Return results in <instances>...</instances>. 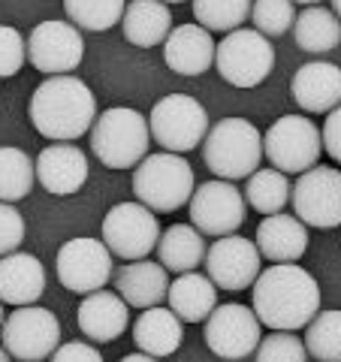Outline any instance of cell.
<instances>
[{
	"label": "cell",
	"mask_w": 341,
	"mask_h": 362,
	"mask_svg": "<svg viewBox=\"0 0 341 362\" xmlns=\"http://www.w3.org/2000/svg\"><path fill=\"white\" fill-rule=\"evenodd\" d=\"M4 350L21 362H40L61 347V323L49 308L25 305L4 320Z\"/></svg>",
	"instance_id": "cell-11"
},
{
	"label": "cell",
	"mask_w": 341,
	"mask_h": 362,
	"mask_svg": "<svg viewBox=\"0 0 341 362\" xmlns=\"http://www.w3.org/2000/svg\"><path fill=\"white\" fill-rule=\"evenodd\" d=\"M305 350L317 362H341V311H320L305 326Z\"/></svg>",
	"instance_id": "cell-31"
},
{
	"label": "cell",
	"mask_w": 341,
	"mask_h": 362,
	"mask_svg": "<svg viewBox=\"0 0 341 362\" xmlns=\"http://www.w3.org/2000/svg\"><path fill=\"white\" fill-rule=\"evenodd\" d=\"M121 28L124 40H130L139 49H154V45L166 42L173 18H169V9L161 0H133L124 9Z\"/></svg>",
	"instance_id": "cell-27"
},
{
	"label": "cell",
	"mask_w": 341,
	"mask_h": 362,
	"mask_svg": "<svg viewBox=\"0 0 341 362\" xmlns=\"http://www.w3.org/2000/svg\"><path fill=\"white\" fill-rule=\"evenodd\" d=\"M333 13H335L338 21H341V0H333Z\"/></svg>",
	"instance_id": "cell-42"
},
{
	"label": "cell",
	"mask_w": 341,
	"mask_h": 362,
	"mask_svg": "<svg viewBox=\"0 0 341 362\" xmlns=\"http://www.w3.org/2000/svg\"><path fill=\"white\" fill-rule=\"evenodd\" d=\"M290 94L302 112H333L341 106V66L329 61L302 64L290 78Z\"/></svg>",
	"instance_id": "cell-18"
},
{
	"label": "cell",
	"mask_w": 341,
	"mask_h": 362,
	"mask_svg": "<svg viewBox=\"0 0 341 362\" xmlns=\"http://www.w3.org/2000/svg\"><path fill=\"white\" fill-rule=\"evenodd\" d=\"M0 362H9V354L4 350V344H0Z\"/></svg>",
	"instance_id": "cell-43"
},
{
	"label": "cell",
	"mask_w": 341,
	"mask_h": 362,
	"mask_svg": "<svg viewBox=\"0 0 341 362\" xmlns=\"http://www.w3.org/2000/svg\"><path fill=\"white\" fill-rule=\"evenodd\" d=\"M100 235H103L100 242L109 247L112 257L136 263V259H145L157 247L161 223H157L154 211L145 209L142 202H118L103 218Z\"/></svg>",
	"instance_id": "cell-9"
},
{
	"label": "cell",
	"mask_w": 341,
	"mask_h": 362,
	"mask_svg": "<svg viewBox=\"0 0 341 362\" xmlns=\"http://www.w3.org/2000/svg\"><path fill=\"white\" fill-rule=\"evenodd\" d=\"M115 290L118 296L133 305V308H157L166 293H169V275L161 263L151 259H136V263H124L115 272Z\"/></svg>",
	"instance_id": "cell-22"
},
{
	"label": "cell",
	"mask_w": 341,
	"mask_h": 362,
	"mask_svg": "<svg viewBox=\"0 0 341 362\" xmlns=\"http://www.w3.org/2000/svg\"><path fill=\"white\" fill-rule=\"evenodd\" d=\"M245 202L260 214H281L290 202V181L278 169H257L245 185Z\"/></svg>",
	"instance_id": "cell-29"
},
{
	"label": "cell",
	"mask_w": 341,
	"mask_h": 362,
	"mask_svg": "<svg viewBox=\"0 0 341 362\" xmlns=\"http://www.w3.org/2000/svg\"><path fill=\"white\" fill-rule=\"evenodd\" d=\"M149 118L127 106L100 112L91 127V151L109 169H133L149 157Z\"/></svg>",
	"instance_id": "cell-3"
},
{
	"label": "cell",
	"mask_w": 341,
	"mask_h": 362,
	"mask_svg": "<svg viewBox=\"0 0 341 362\" xmlns=\"http://www.w3.org/2000/svg\"><path fill=\"white\" fill-rule=\"evenodd\" d=\"M193 190V169L181 154H149L133 173V194L151 211H178L190 202Z\"/></svg>",
	"instance_id": "cell-5"
},
{
	"label": "cell",
	"mask_w": 341,
	"mask_h": 362,
	"mask_svg": "<svg viewBox=\"0 0 341 362\" xmlns=\"http://www.w3.org/2000/svg\"><path fill=\"white\" fill-rule=\"evenodd\" d=\"M37 181V169L33 160L13 145L0 148V202H18L33 190Z\"/></svg>",
	"instance_id": "cell-30"
},
{
	"label": "cell",
	"mask_w": 341,
	"mask_h": 362,
	"mask_svg": "<svg viewBox=\"0 0 341 362\" xmlns=\"http://www.w3.org/2000/svg\"><path fill=\"white\" fill-rule=\"evenodd\" d=\"M251 21L254 30L263 33V37H281L293 28L296 13H293L290 0H257L251 6Z\"/></svg>",
	"instance_id": "cell-34"
},
{
	"label": "cell",
	"mask_w": 341,
	"mask_h": 362,
	"mask_svg": "<svg viewBox=\"0 0 341 362\" xmlns=\"http://www.w3.org/2000/svg\"><path fill=\"white\" fill-rule=\"evenodd\" d=\"M121 362H157V359L149 356V354H130V356H124Z\"/></svg>",
	"instance_id": "cell-40"
},
{
	"label": "cell",
	"mask_w": 341,
	"mask_h": 362,
	"mask_svg": "<svg viewBox=\"0 0 341 362\" xmlns=\"http://www.w3.org/2000/svg\"><path fill=\"white\" fill-rule=\"evenodd\" d=\"M275 66L272 40L257 30L238 28L218 42L214 49V70L233 88H257Z\"/></svg>",
	"instance_id": "cell-6"
},
{
	"label": "cell",
	"mask_w": 341,
	"mask_h": 362,
	"mask_svg": "<svg viewBox=\"0 0 341 362\" xmlns=\"http://www.w3.org/2000/svg\"><path fill=\"white\" fill-rule=\"evenodd\" d=\"M21 242H25V218L9 202H0V257L16 254Z\"/></svg>",
	"instance_id": "cell-37"
},
{
	"label": "cell",
	"mask_w": 341,
	"mask_h": 362,
	"mask_svg": "<svg viewBox=\"0 0 341 362\" xmlns=\"http://www.w3.org/2000/svg\"><path fill=\"white\" fill-rule=\"evenodd\" d=\"M214 49H218V42L212 40L206 28L178 25L169 30L163 42V61L178 76H202L209 66H214Z\"/></svg>",
	"instance_id": "cell-19"
},
{
	"label": "cell",
	"mask_w": 341,
	"mask_h": 362,
	"mask_svg": "<svg viewBox=\"0 0 341 362\" xmlns=\"http://www.w3.org/2000/svg\"><path fill=\"white\" fill-rule=\"evenodd\" d=\"M181 338H185V329H181V320L178 317L157 305V308H149L139 314V320L133 326V341L142 354L149 356H169L181 347Z\"/></svg>",
	"instance_id": "cell-25"
},
{
	"label": "cell",
	"mask_w": 341,
	"mask_h": 362,
	"mask_svg": "<svg viewBox=\"0 0 341 362\" xmlns=\"http://www.w3.org/2000/svg\"><path fill=\"white\" fill-rule=\"evenodd\" d=\"M257 251L272 263H296L308 251V230L296 214H269L257 226Z\"/></svg>",
	"instance_id": "cell-21"
},
{
	"label": "cell",
	"mask_w": 341,
	"mask_h": 362,
	"mask_svg": "<svg viewBox=\"0 0 341 362\" xmlns=\"http://www.w3.org/2000/svg\"><path fill=\"white\" fill-rule=\"evenodd\" d=\"M45 290V269L33 254L0 257V302L4 305H33Z\"/></svg>",
	"instance_id": "cell-23"
},
{
	"label": "cell",
	"mask_w": 341,
	"mask_h": 362,
	"mask_svg": "<svg viewBox=\"0 0 341 362\" xmlns=\"http://www.w3.org/2000/svg\"><path fill=\"white\" fill-rule=\"evenodd\" d=\"M260 251L245 235H224L206 251V272L209 281L221 290H245L254 287L260 278Z\"/></svg>",
	"instance_id": "cell-16"
},
{
	"label": "cell",
	"mask_w": 341,
	"mask_h": 362,
	"mask_svg": "<svg viewBox=\"0 0 341 362\" xmlns=\"http://www.w3.org/2000/svg\"><path fill=\"white\" fill-rule=\"evenodd\" d=\"M293 40H296L302 52L311 54L333 52L341 42V21L333 9L305 6L302 13H296V21H293Z\"/></svg>",
	"instance_id": "cell-28"
},
{
	"label": "cell",
	"mask_w": 341,
	"mask_h": 362,
	"mask_svg": "<svg viewBox=\"0 0 341 362\" xmlns=\"http://www.w3.org/2000/svg\"><path fill=\"white\" fill-rule=\"evenodd\" d=\"M25 58H28L25 37H21L16 28L0 25V78L16 76L21 66H25Z\"/></svg>",
	"instance_id": "cell-36"
},
{
	"label": "cell",
	"mask_w": 341,
	"mask_h": 362,
	"mask_svg": "<svg viewBox=\"0 0 341 362\" xmlns=\"http://www.w3.org/2000/svg\"><path fill=\"white\" fill-rule=\"evenodd\" d=\"M149 130L151 139L163 145L169 154H185L197 148L200 142H206L209 112L202 109L200 100L187 94H169L154 103L149 115Z\"/></svg>",
	"instance_id": "cell-7"
},
{
	"label": "cell",
	"mask_w": 341,
	"mask_h": 362,
	"mask_svg": "<svg viewBox=\"0 0 341 362\" xmlns=\"http://www.w3.org/2000/svg\"><path fill=\"white\" fill-rule=\"evenodd\" d=\"M33 169H37V181L54 197L79 194L88 181V157L73 142H52L40 151Z\"/></svg>",
	"instance_id": "cell-17"
},
{
	"label": "cell",
	"mask_w": 341,
	"mask_h": 362,
	"mask_svg": "<svg viewBox=\"0 0 341 362\" xmlns=\"http://www.w3.org/2000/svg\"><path fill=\"white\" fill-rule=\"evenodd\" d=\"M190 209V226L200 233L224 239V235H236V230L245 223V194L230 181H206L193 190L187 202Z\"/></svg>",
	"instance_id": "cell-12"
},
{
	"label": "cell",
	"mask_w": 341,
	"mask_h": 362,
	"mask_svg": "<svg viewBox=\"0 0 341 362\" xmlns=\"http://www.w3.org/2000/svg\"><path fill=\"white\" fill-rule=\"evenodd\" d=\"M320 139H323V151L333 157V160L341 163V106H335L326 115V124H323V130H320Z\"/></svg>",
	"instance_id": "cell-38"
},
{
	"label": "cell",
	"mask_w": 341,
	"mask_h": 362,
	"mask_svg": "<svg viewBox=\"0 0 341 362\" xmlns=\"http://www.w3.org/2000/svg\"><path fill=\"white\" fill-rule=\"evenodd\" d=\"M206 242H202V233L190 223H173L169 230L161 233V242H157V257H161V266L166 272H175V275H187V272H197L200 263H206Z\"/></svg>",
	"instance_id": "cell-26"
},
{
	"label": "cell",
	"mask_w": 341,
	"mask_h": 362,
	"mask_svg": "<svg viewBox=\"0 0 341 362\" xmlns=\"http://www.w3.org/2000/svg\"><path fill=\"white\" fill-rule=\"evenodd\" d=\"M260 341H263L260 320L248 305H238V302L218 305L206 320V344L221 359L236 362V359L251 356L257 354Z\"/></svg>",
	"instance_id": "cell-14"
},
{
	"label": "cell",
	"mask_w": 341,
	"mask_h": 362,
	"mask_svg": "<svg viewBox=\"0 0 341 362\" xmlns=\"http://www.w3.org/2000/svg\"><path fill=\"white\" fill-rule=\"evenodd\" d=\"M323 151V139L317 124L305 115H284L263 136V154L278 173H308L317 166Z\"/></svg>",
	"instance_id": "cell-8"
},
{
	"label": "cell",
	"mask_w": 341,
	"mask_h": 362,
	"mask_svg": "<svg viewBox=\"0 0 341 362\" xmlns=\"http://www.w3.org/2000/svg\"><path fill=\"white\" fill-rule=\"evenodd\" d=\"M166 299H169V311L181 323H200L209 320L212 311L218 308V287L209 281V275L187 272V275H178L169 284Z\"/></svg>",
	"instance_id": "cell-24"
},
{
	"label": "cell",
	"mask_w": 341,
	"mask_h": 362,
	"mask_svg": "<svg viewBox=\"0 0 341 362\" xmlns=\"http://www.w3.org/2000/svg\"><path fill=\"white\" fill-rule=\"evenodd\" d=\"M161 4H185V0H161Z\"/></svg>",
	"instance_id": "cell-45"
},
{
	"label": "cell",
	"mask_w": 341,
	"mask_h": 362,
	"mask_svg": "<svg viewBox=\"0 0 341 362\" xmlns=\"http://www.w3.org/2000/svg\"><path fill=\"white\" fill-rule=\"evenodd\" d=\"M308 350L296 332H272L257 347V362H305Z\"/></svg>",
	"instance_id": "cell-35"
},
{
	"label": "cell",
	"mask_w": 341,
	"mask_h": 362,
	"mask_svg": "<svg viewBox=\"0 0 341 362\" xmlns=\"http://www.w3.org/2000/svg\"><path fill=\"white\" fill-rule=\"evenodd\" d=\"M193 16H197V25L206 28L209 33H233L251 16V0H193Z\"/></svg>",
	"instance_id": "cell-33"
},
{
	"label": "cell",
	"mask_w": 341,
	"mask_h": 362,
	"mask_svg": "<svg viewBox=\"0 0 341 362\" xmlns=\"http://www.w3.org/2000/svg\"><path fill=\"white\" fill-rule=\"evenodd\" d=\"M293 214L305 226L335 230L341 226V169L335 166H311L290 187Z\"/></svg>",
	"instance_id": "cell-10"
},
{
	"label": "cell",
	"mask_w": 341,
	"mask_h": 362,
	"mask_svg": "<svg viewBox=\"0 0 341 362\" xmlns=\"http://www.w3.org/2000/svg\"><path fill=\"white\" fill-rule=\"evenodd\" d=\"M254 314L275 332L305 329L320 314V287L296 263H275L254 281Z\"/></svg>",
	"instance_id": "cell-1"
},
{
	"label": "cell",
	"mask_w": 341,
	"mask_h": 362,
	"mask_svg": "<svg viewBox=\"0 0 341 362\" xmlns=\"http://www.w3.org/2000/svg\"><path fill=\"white\" fill-rule=\"evenodd\" d=\"M52 362H103V356L85 341H70V344H61L54 350Z\"/></svg>",
	"instance_id": "cell-39"
},
{
	"label": "cell",
	"mask_w": 341,
	"mask_h": 362,
	"mask_svg": "<svg viewBox=\"0 0 341 362\" xmlns=\"http://www.w3.org/2000/svg\"><path fill=\"white\" fill-rule=\"evenodd\" d=\"M85 58V40L70 21H40L28 37V61L45 76H70Z\"/></svg>",
	"instance_id": "cell-13"
},
{
	"label": "cell",
	"mask_w": 341,
	"mask_h": 362,
	"mask_svg": "<svg viewBox=\"0 0 341 362\" xmlns=\"http://www.w3.org/2000/svg\"><path fill=\"white\" fill-rule=\"evenodd\" d=\"M0 329H4V302H0Z\"/></svg>",
	"instance_id": "cell-44"
},
{
	"label": "cell",
	"mask_w": 341,
	"mask_h": 362,
	"mask_svg": "<svg viewBox=\"0 0 341 362\" xmlns=\"http://www.w3.org/2000/svg\"><path fill=\"white\" fill-rule=\"evenodd\" d=\"M79 329H82L91 341H100V344H109L115 341L118 335H124L130 323V311H127V302H124L118 293H109V290H97L85 296V302L79 305Z\"/></svg>",
	"instance_id": "cell-20"
},
{
	"label": "cell",
	"mask_w": 341,
	"mask_h": 362,
	"mask_svg": "<svg viewBox=\"0 0 341 362\" xmlns=\"http://www.w3.org/2000/svg\"><path fill=\"white\" fill-rule=\"evenodd\" d=\"M97 100L76 76H49L30 97V121L40 136L52 142H73L91 133Z\"/></svg>",
	"instance_id": "cell-2"
},
{
	"label": "cell",
	"mask_w": 341,
	"mask_h": 362,
	"mask_svg": "<svg viewBox=\"0 0 341 362\" xmlns=\"http://www.w3.org/2000/svg\"><path fill=\"white\" fill-rule=\"evenodd\" d=\"M124 0H64V13L82 30H109L124 18Z\"/></svg>",
	"instance_id": "cell-32"
},
{
	"label": "cell",
	"mask_w": 341,
	"mask_h": 362,
	"mask_svg": "<svg viewBox=\"0 0 341 362\" xmlns=\"http://www.w3.org/2000/svg\"><path fill=\"white\" fill-rule=\"evenodd\" d=\"M112 278V254L100 239H70L58 251V281L73 293L103 290Z\"/></svg>",
	"instance_id": "cell-15"
},
{
	"label": "cell",
	"mask_w": 341,
	"mask_h": 362,
	"mask_svg": "<svg viewBox=\"0 0 341 362\" xmlns=\"http://www.w3.org/2000/svg\"><path fill=\"white\" fill-rule=\"evenodd\" d=\"M202 160L221 181L251 178L263 160V133L245 118H221L206 133Z\"/></svg>",
	"instance_id": "cell-4"
},
{
	"label": "cell",
	"mask_w": 341,
	"mask_h": 362,
	"mask_svg": "<svg viewBox=\"0 0 341 362\" xmlns=\"http://www.w3.org/2000/svg\"><path fill=\"white\" fill-rule=\"evenodd\" d=\"M290 4H302V6H320V0H290Z\"/></svg>",
	"instance_id": "cell-41"
}]
</instances>
